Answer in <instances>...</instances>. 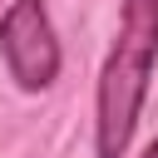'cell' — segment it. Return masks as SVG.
Masks as SVG:
<instances>
[{
  "instance_id": "1",
  "label": "cell",
  "mask_w": 158,
  "mask_h": 158,
  "mask_svg": "<svg viewBox=\"0 0 158 158\" xmlns=\"http://www.w3.org/2000/svg\"><path fill=\"white\" fill-rule=\"evenodd\" d=\"M153 64H158V0H123L118 40L99 74V118H94L99 158H123L148 79H153Z\"/></svg>"
},
{
  "instance_id": "2",
  "label": "cell",
  "mask_w": 158,
  "mask_h": 158,
  "mask_svg": "<svg viewBox=\"0 0 158 158\" xmlns=\"http://www.w3.org/2000/svg\"><path fill=\"white\" fill-rule=\"evenodd\" d=\"M0 54H5L10 79L25 94H40L59 79V40L40 0H15L0 15Z\"/></svg>"
},
{
  "instance_id": "3",
  "label": "cell",
  "mask_w": 158,
  "mask_h": 158,
  "mask_svg": "<svg viewBox=\"0 0 158 158\" xmlns=\"http://www.w3.org/2000/svg\"><path fill=\"white\" fill-rule=\"evenodd\" d=\"M138 158H158V143H148V148H143V153H138Z\"/></svg>"
}]
</instances>
